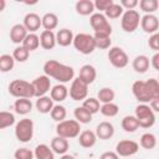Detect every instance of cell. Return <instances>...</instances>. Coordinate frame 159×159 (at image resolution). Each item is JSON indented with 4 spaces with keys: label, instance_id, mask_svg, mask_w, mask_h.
<instances>
[{
    "label": "cell",
    "instance_id": "cell-19",
    "mask_svg": "<svg viewBox=\"0 0 159 159\" xmlns=\"http://www.w3.org/2000/svg\"><path fill=\"white\" fill-rule=\"evenodd\" d=\"M78 77L86 82L88 86L91 83H93L97 78V71H96V67L92 66V65H83L81 68H80V75Z\"/></svg>",
    "mask_w": 159,
    "mask_h": 159
},
{
    "label": "cell",
    "instance_id": "cell-15",
    "mask_svg": "<svg viewBox=\"0 0 159 159\" xmlns=\"http://www.w3.org/2000/svg\"><path fill=\"white\" fill-rule=\"evenodd\" d=\"M22 24H24V26L26 27V30L29 32L35 34L42 26V17H40L36 12H29V14L25 15Z\"/></svg>",
    "mask_w": 159,
    "mask_h": 159
},
{
    "label": "cell",
    "instance_id": "cell-31",
    "mask_svg": "<svg viewBox=\"0 0 159 159\" xmlns=\"http://www.w3.org/2000/svg\"><path fill=\"white\" fill-rule=\"evenodd\" d=\"M73 116H75V119L77 122H80L81 124H87L92 120V116L84 107H76L75 111H73Z\"/></svg>",
    "mask_w": 159,
    "mask_h": 159
},
{
    "label": "cell",
    "instance_id": "cell-45",
    "mask_svg": "<svg viewBox=\"0 0 159 159\" xmlns=\"http://www.w3.org/2000/svg\"><path fill=\"white\" fill-rule=\"evenodd\" d=\"M113 4H114L113 0H96L94 1V7H96V10H99V12L101 11L106 12Z\"/></svg>",
    "mask_w": 159,
    "mask_h": 159
},
{
    "label": "cell",
    "instance_id": "cell-3",
    "mask_svg": "<svg viewBox=\"0 0 159 159\" xmlns=\"http://www.w3.org/2000/svg\"><path fill=\"white\" fill-rule=\"evenodd\" d=\"M9 93L15 98H32L35 97V89L32 82L25 80H14L7 87Z\"/></svg>",
    "mask_w": 159,
    "mask_h": 159
},
{
    "label": "cell",
    "instance_id": "cell-17",
    "mask_svg": "<svg viewBox=\"0 0 159 159\" xmlns=\"http://www.w3.org/2000/svg\"><path fill=\"white\" fill-rule=\"evenodd\" d=\"M113 134H114V127H113V124L111 122L103 120V122L97 124V127H96V135L101 140L111 139L113 137Z\"/></svg>",
    "mask_w": 159,
    "mask_h": 159
},
{
    "label": "cell",
    "instance_id": "cell-27",
    "mask_svg": "<svg viewBox=\"0 0 159 159\" xmlns=\"http://www.w3.org/2000/svg\"><path fill=\"white\" fill-rule=\"evenodd\" d=\"M53 106H55V104H53V99H52L50 96L40 97V98H37L36 102H35L36 109L39 111V113H42V114L51 113Z\"/></svg>",
    "mask_w": 159,
    "mask_h": 159
},
{
    "label": "cell",
    "instance_id": "cell-12",
    "mask_svg": "<svg viewBox=\"0 0 159 159\" xmlns=\"http://www.w3.org/2000/svg\"><path fill=\"white\" fill-rule=\"evenodd\" d=\"M138 150H139V144L130 139H123L116 144V153L119 157L128 158V157L134 155Z\"/></svg>",
    "mask_w": 159,
    "mask_h": 159
},
{
    "label": "cell",
    "instance_id": "cell-32",
    "mask_svg": "<svg viewBox=\"0 0 159 159\" xmlns=\"http://www.w3.org/2000/svg\"><path fill=\"white\" fill-rule=\"evenodd\" d=\"M139 145H140L143 149L150 150V149L155 148V145H157V137H155L153 133L147 132V133L142 134L140 140H139Z\"/></svg>",
    "mask_w": 159,
    "mask_h": 159
},
{
    "label": "cell",
    "instance_id": "cell-11",
    "mask_svg": "<svg viewBox=\"0 0 159 159\" xmlns=\"http://www.w3.org/2000/svg\"><path fill=\"white\" fill-rule=\"evenodd\" d=\"M70 97L73 101H84L88 96V84L83 82L80 77H76L68 89Z\"/></svg>",
    "mask_w": 159,
    "mask_h": 159
},
{
    "label": "cell",
    "instance_id": "cell-49",
    "mask_svg": "<svg viewBox=\"0 0 159 159\" xmlns=\"http://www.w3.org/2000/svg\"><path fill=\"white\" fill-rule=\"evenodd\" d=\"M150 65L153 66L154 70L159 71V52H155V53L152 56V58H150Z\"/></svg>",
    "mask_w": 159,
    "mask_h": 159
},
{
    "label": "cell",
    "instance_id": "cell-44",
    "mask_svg": "<svg viewBox=\"0 0 159 159\" xmlns=\"http://www.w3.org/2000/svg\"><path fill=\"white\" fill-rule=\"evenodd\" d=\"M34 158H35L34 152L25 147L16 149L14 153V159H34Z\"/></svg>",
    "mask_w": 159,
    "mask_h": 159
},
{
    "label": "cell",
    "instance_id": "cell-8",
    "mask_svg": "<svg viewBox=\"0 0 159 159\" xmlns=\"http://www.w3.org/2000/svg\"><path fill=\"white\" fill-rule=\"evenodd\" d=\"M140 15L137 10H124L120 17V27L124 32H134L140 25Z\"/></svg>",
    "mask_w": 159,
    "mask_h": 159
},
{
    "label": "cell",
    "instance_id": "cell-51",
    "mask_svg": "<svg viewBox=\"0 0 159 159\" xmlns=\"http://www.w3.org/2000/svg\"><path fill=\"white\" fill-rule=\"evenodd\" d=\"M60 159H76V158H75L73 155H71V154H67V153H66V154L61 155V158H60Z\"/></svg>",
    "mask_w": 159,
    "mask_h": 159
},
{
    "label": "cell",
    "instance_id": "cell-26",
    "mask_svg": "<svg viewBox=\"0 0 159 159\" xmlns=\"http://www.w3.org/2000/svg\"><path fill=\"white\" fill-rule=\"evenodd\" d=\"M76 12L82 15V16H88V15H93L94 14V2L91 0H78L75 5Z\"/></svg>",
    "mask_w": 159,
    "mask_h": 159
},
{
    "label": "cell",
    "instance_id": "cell-42",
    "mask_svg": "<svg viewBox=\"0 0 159 159\" xmlns=\"http://www.w3.org/2000/svg\"><path fill=\"white\" fill-rule=\"evenodd\" d=\"M123 12H124V9L122 7V5L120 4H113L106 12H104V15H106V17L107 19H111V20H114V19H118V17H122V15H123Z\"/></svg>",
    "mask_w": 159,
    "mask_h": 159
},
{
    "label": "cell",
    "instance_id": "cell-7",
    "mask_svg": "<svg viewBox=\"0 0 159 159\" xmlns=\"http://www.w3.org/2000/svg\"><path fill=\"white\" fill-rule=\"evenodd\" d=\"M15 137L21 143H27L34 137V122L30 118H22L15 124Z\"/></svg>",
    "mask_w": 159,
    "mask_h": 159
},
{
    "label": "cell",
    "instance_id": "cell-20",
    "mask_svg": "<svg viewBox=\"0 0 159 159\" xmlns=\"http://www.w3.org/2000/svg\"><path fill=\"white\" fill-rule=\"evenodd\" d=\"M53 150L55 154H60V155H63L67 153L68 148H70V143H68V139L66 138H62L60 135H56L52 138L51 140V145H50Z\"/></svg>",
    "mask_w": 159,
    "mask_h": 159
},
{
    "label": "cell",
    "instance_id": "cell-29",
    "mask_svg": "<svg viewBox=\"0 0 159 159\" xmlns=\"http://www.w3.org/2000/svg\"><path fill=\"white\" fill-rule=\"evenodd\" d=\"M122 129L127 133H133L139 128V123L138 119L135 118V116H125L123 117L122 122H120Z\"/></svg>",
    "mask_w": 159,
    "mask_h": 159
},
{
    "label": "cell",
    "instance_id": "cell-9",
    "mask_svg": "<svg viewBox=\"0 0 159 159\" xmlns=\"http://www.w3.org/2000/svg\"><path fill=\"white\" fill-rule=\"evenodd\" d=\"M89 24L91 27L94 30V34H104V35H112V26L102 12H94L89 16Z\"/></svg>",
    "mask_w": 159,
    "mask_h": 159
},
{
    "label": "cell",
    "instance_id": "cell-30",
    "mask_svg": "<svg viewBox=\"0 0 159 159\" xmlns=\"http://www.w3.org/2000/svg\"><path fill=\"white\" fill-rule=\"evenodd\" d=\"M58 26V17L53 12H46L42 16V27L47 31H53Z\"/></svg>",
    "mask_w": 159,
    "mask_h": 159
},
{
    "label": "cell",
    "instance_id": "cell-40",
    "mask_svg": "<svg viewBox=\"0 0 159 159\" xmlns=\"http://www.w3.org/2000/svg\"><path fill=\"white\" fill-rule=\"evenodd\" d=\"M139 7L145 14H153L154 11L158 10L159 1L158 0H140L139 1Z\"/></svg>",
    "mask_w": 159,
    "mask_h": 159
},
{
    "label": "cell",
    "instance_id": "cell-41",
    "mask_svg": "<svg viewBox=\"0 0 159 159\" xmlns=\"http://www.w3.org/2000/svg\"><path fill=\"white\" fill-rule=\"evenodd\" d=\"M99 112H101L104 117L112 118V117H116V116L118 114L119 107H118L116 103H113V102H111V103H104V104L101 106V111H99Z\"/></svg>",
    "mask_w": 159,
    "mask_h": 159
},
{
    "label": "cell",
    "instance_id": "cell-34",
    "mask_svg": "<svg viewBox=\"0 0 159 159\" xmlns=\"http://www.w3.org/2000/svg\"><path fill=\"white\" fill-rule=\"evenodd\" d=\"M114 97H116V93H114V91L111 87H103L97 93V98H98V101L102 104L113 102L114 101Z\"/></svg>",
    "mask_w": 159,
    "mask_h": 159
},
{
    "label": "cell",
    "instance_id": "cell-10",
    "mask_svg": "<svg viewBox=\"0 0 159 159\" xmlns=\"http://www.w3.org/2000/svg\"><path fill=\"white\" fill-rule=\"evenodd\" d=\"M107 57L109 60V63L116 68H124L129 62L127 52L122 47H118V46H112L108 50Z\"/></svg>",
    "mask_w": 159,
    "mask_h": 159
},
{
    "label": "cell",
    "instance_id": "cell-38",
    "mask_svg": "<svg viewBox=\"0 0 159 159\" xmlns=\"http://www.w3.org/2000/svg\"><path fill=\"white\" fill-rule=\"evenodd\" d=\"M50 116L57 123L65 120L66 119V116H67L66 107H63L62 104H55L53 108H52V111H51V113H50Z\"/></svg>",
    "mask_w": 159,
    "mask_h": 159
},
{
    "label": "cell",
    "instance_id": "cell-39",
    "mask_svg": "<svg viewBox=\"0 0 159 159\" xmlns=\"http://www.w3.org/2000/svg\"><path fill=\"white\" fill-rule=\"evenodd\" d=\"M15 124V116L11 112L1 111L0 112V129H5Z\"/></svg>",
    "mask_w": 159,
    "mask_h": 159
},
{
    "label": "cell",
    "instance_id": "cell-14",
    "mask_svg": "<svg viewBox=\"0 0 159 159\" xmlns=\"http://www.w3.org/2000/svg\"><path fill=\"white\" fill-rule=\"evenodd\" d=\"M140 27L147 34H155L159 29V19L154 14H145L140 19Z\"/></svg>",
    "mask_w": 159,
    "mask_h": 159
},
{
    "label": "cell",
    "instance_id": "cell-1",
    "mask_svg": "<svg viewBox=\"0 0 159 159\" xmlns=\"http://www.w3.org/2000/svg\"><path fill=\"white\" fill-rule=\"evenodd\" d=\"M132 93L139 103L149 104L152 99L159 97V81L158 78H149L147 81H135L132 84Z\"/></svg>",
    "mask_w": 159,
    "mask_h": 159
},
{
    "label": "cell",
    "instance_id": "cell-13",
    "mask_svg": "<svg viewBox=\"0 0 159 159\" xmlns=\"http://www.w3.org/2000/svg\"><path fill=\"white\" fill-rule=\"evenodd\" d=\"M32 86L35 89V97L40 98V97L46 96V93L51 91V80L48 76L41 75V76H37L32 81Z\"/></svg>",
    "mask_w": 159,
    "mask_h": 159
},
{
    "label": "cell",
    "instance_id": "cell-5",
    "mask_svg": "<svg viewBox=\"0 0 159 159\" xmlns=\"http://www.w3.org/2000/svg\"><path fill=\"white\" fill-rule=\"evenodd\" d=\"M72 45L82 55H91L97 48L93 35L84 34V32H80V34L75 35Z\"/></svg>",
    "mask_w": 159,
    "mask_h": 159
},
{
    "label": "cell",
    "instance_id": "cell-2",
    "mask_svg": "<svg viewBox=\"0 0 159 159\" xmlns=\"http://www.w3.org/2000/svg\"><path fill=\"white\" fill-rule=\"evenodd\" d=\"M43 72L50 78H55L60 83H67L75 80V70L73 67L61 63L56 60H48L43 63Z\"/></svg>",
    "mask_w": 159,
    "mask_h": 159
},
{
    "label": "cell",
    "instance_id": "cell-16",
    "mask_svg": "<svg viewBox=\"0 0 159 159\" xmlns=\"http://www.w3.org/2000/svg\"><path fill=\"white\" fill-rule=\"evenodd\" d=\"M29 35V31L26 30V27L24 26V24H15L11 29H10V40L14 43L17 45H22L24 40L26 39V36Z\"/></svg>",
    "mask_w": 159,
    "mask_h": 159
},
{
    "label": "cell",
    "instance_id": "cell-21",
    "mask_svg": "<svg viewBox=\"0 0 159 159\" xmlns=\"http://www.w3.org/2000/svg\"><path fill=\"white\" fill-rule=\"evenodd\" d=\"M40 45L43 50H52L56 45H57V41H56V34L53 31H47V30H43L41 34H40Z\"/></svg>",
    "mask_w": 159,
    "mask_h": 159
},
{
    "label": "cell",
    "instance_id": "cell-36",
    "mask_svg": "<svg viewBox=\"0 0 159 159\" xmlns=\"http://www.w3.org/2000/svg\"><path fill=\"white\" fill-rule=\"evenodd\" d=\"M82 107H84L91 114H96L101 111V102L98 101V98H94V97H87L83 103H82Z\"/></svg>",
    "mask_w": 159,
    "mask_h": 159
},
{
    "label": "cell",
    "instance_id": "cell-48",
    "mask_svg": "<svg viewBox=\"0 0 159 159\" xmlns=\"http://www.w3.org/2000/svg\"><path fill=\"white\" fill-rule=\"evenodd\" d=\"M99 159H119V155L116 152H104L101 154Z\"/></svg>",
    "mask_w": 159,
    "mask_h": 159
},
{
    "label": "cell",
    "instance_id": "cell-37",
    "mask_svg": "<svg viewBox=\"0 0 159 159\" xmlns=\"http://www.w3.org/2000/svg\"><path fill=\"white\" fill-rule=\"evenodd\" d=\"M15 66V58L12 57V55H7L4 53L0 56V71L1 72H9L14 68Z\"/></svg>",
    "mask_w": 159,
    "mask_h": 159
},
{
    "label": "cell",
    "instance_id": "cell-4",
    "mask_svg": "<svg viewBox=\"0 0 159 159\" xmlns=\"http://www.w3.org/2000/svg\"><path fill=\"white\" fill-rule=\"evenodd\" d=\"M56 133L57 135L66 139L78 138V135L81 134V123L77 122L76 119H65L57 123Z\"/></svg>",
    "mask_w": 159,
    "mask_h": 159
},
{
    "label": "cell",
    "instance_id": "cell-52",
    "mask_svg": "<svg viewBox=\"0 0 159 159\" xmlns=\"http://www.w3.org/2000/svg\"><path fill=\"white\" fill-rule=\"evenodd\" d=\"M5 5H6L5 0H0V11H2L5 9Z\"/></svg>",
    "mask_w": 159,
    "mask_h": 159
},
{
    "label": "cell",
    "instance_id": "cell-22",
    "mask_svg": "<svg viewBox=\"0 0 159 159\" xmlns=\"http://www.w3.org/2000/svg\"><path fill=\"white\" fill-rule=\"evenodd\" d=\"M73 39H75V35L70 29H60L56 32V41L58 46L67 47L71 43H73Z\"/></svg>",
    "mask_w": 159,
    "mask_h": 159
},
{
    "label": "cell",
    "instance_id": "cell-24",
    "mask_svg": "<svg viewBox=\"0 0 159 159\" xmlns=\"http://www.w3.org/2000/svg\"><path fill=\"white\" fill-rule=\"evenodd\" d=\"M70 96L68 93V88L63 84V83H58L56 86H53L50 91V97L53 99V102H63L67 97Z\"/></svg>",
    "mask_w": 159,
    "mask_h": 159
},
{
    "label": "cell",
    "instance_id": "cell-35",
    "mask_svg": "<svg viewBox=\"0 0 159 159\" xmlns=\"http://www.w3.org/2000/svg\"><path fill=\"white\" fill-rule=\"evenodd\" d=\"M94 41H96V47L99 50H107L112 47V40L109 35L104 34H94L93 35Z\"/></svg>",
    "mask_w": 159,
    "mask_h": 159
},
{
    "label": "cell",
    "instance_id": "cell-53",
    "mask_svg": "<svg viewBox=\"0 0 159 159\" xmlns=\"http://www.w3.org/2000/svg\"><path fill=\"white\" fill-rule=\"evenodd\" d=\"M158 81H159V77H158Z\"/></svg>",
    "mask_w": 159,
    "mask_h": 159
},
{
    "label": "cell",
    "instance_id": "cell-33",
    "mask_svg": "<svg viewBox=\"0 0 159 159\" xmlns=\"http://www.w3.org/2000/svg\"><path fill=\"white\" fill-rule=\"evenodd\" d=\"M22 46H24L25 48H27L30 52L37 50V48L41 46V45H40V36L36 35V34L29 32V35L26 36V39H25L24 42H22Z\"/></svg>",
    "mask_w": 159,
    "mask_h": 159
},
{
    "label": "cell",
    "instance_id": "cell-46",
    "mask_svg": "<svg viewBox=\"0 0 159 159\" xmlns=\"http://www.w3.org/2000/svg\"><path fill=\"white\" fill-rule=\"evenodd\" d=\"M148 46H149L152 50L159 52V32H155V34H153V35L149 37V40H148Z\"/></svg>",
    "mask_w": 159,
    "mask_h": 159
},
{
    "label": "cell",
    "instance_id": "cell-47",
    "mask_svg": "<svg viewBox=\"0 0 159 159\" xmlns=\"http://www.w3.org/2000/svg\"><path fill=\"white\" fill-rule=\"evenodd\" d=\"M119 4L122 5L124 10H134L139 5V1L138 0H122Z\"/></svg>",
    "mask_w": 159,
    "mask_h": 159
},
{
    "label": "cell",
    "instance_id": "cell-6",
    "mask_svg": "<svg viewBox=\"0 0 159 159\" xmlns=\"http://www.w3.org/2000/svg\"><path fill=\"white\" fill-rule=\"evenodd\" d=\"M135 118L138 119L139 127L142 128H152L155 123V113L150 108L149 104H138L135 107Z\"/></svg>",
    "mask_w": 159,
    "mask_h": 159
},
{
    "label": "cell",
    "instance_id": "cell-25",
    "mask_svg": "<svg viewBox=\"0 0 159 159\" xmlns=\"http://www.w3.org/2000/svg\"><path fill=\"white\" fill-rule=\"evenodd\" d=\"M32 102L30 98H17L14 103V109L15 113L20 114V116H26L32 111Z\"/></svg>",
    "mask_w": 159,
    "mask_h": 159
},
{
    "label": "cell",
    "instance_id": "cell-18",
    "mask_svg": "<svg viewBox=\"0 0 159 159\" xmlns=\"http://www.w3.org/2000/svg\"><path fill=\"white\" fill-rule=\"evenodd\" d=\"M97 135H96V132L93 130H89V129H84L81 132V134L78 135V143L82 148H86V149H89L92 148L96 142H97Z\"/></svg>",
    "mask_w": 159,
    "mask_h": 159
},
{
    "label": "cell",
    "instance_id": "cell-50",
    "mask_svg": "<svg viewBox=\"0 0 159 159\" xmlns=\"http://www.w3.org/2000/svg\"><path fill=\"white\" fill-rule=\"evenodd\" d=\"M149 106L154 111V113H159V97H155L154 99H152Z\"/></svg>",
    "mask_w": 159,
    "mask_h": 159
},
{
    "label": "cell",
    "instance_id": "cell-23",
    "mask_svg": "<svg viewBox=\"0 0 159 159\" xmlns=\"http://www.w3.org/2000/svg\"><path fill=\"white\" fill-rule=\"evenodd\" d=\"M149 66H150V60L145 55L135 56L132 62V67L137 73H145L149 70Z\"/></svg>",
    "mask_w": 159,
    "mask_h": 159
},
{
    "label": "cell",
    "instance_id": "cell-28",
    "mask_svg": "<svg viewBox=\"0 0 159 159\" xmlns=\"http://www.w3.org/2000/svg\"><path fill=\"white\" fill-rule=\"evenodd\" d=\"M34 154H35L36 159H55V153H53L52 148L45 143L37 144L35 147Z\"/></svg>",
    "mask_w": 159,
    "mask_h": 159
},
{
    "label": "cell",
    "instance_id": "cell-43",
    "mask_svg": "<svg viewBox=\"0 0 159 159\" xmlns=\"http://www.w3.org/2000/svg\"><path fill=\"white\" fill-rule=\"evenodd\" d=\"M29 56H30V51L27 48H25L22 45H19L12 51V57L17 62H25L29 58Z\"/></svg>",
    "mask_w": 159,
    "mask_h": 159
}]
</instances>
